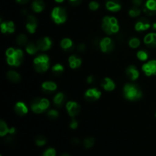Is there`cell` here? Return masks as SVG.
Instances as JSON below:
<instances>
[{
    "label": "cell",
    "mask_w": 156,
    "mask_h": 156,
    "mask_svg": "<svg viewBox=\"0 0 156 156\" xmlns=\"http://www.w3.org/2000/svg\"><path fill=\"white\" fill-rule=\"evenodd\" d=\"M69 62L70 68L77 69L82 65V59L81 58L78 57L76 55H71L69 58Z\"/></svg>",
    "instance_id": "22"
},
{
    "label": "cell",
    "mask_w": 156,
    "mask_h": 156,
    "mask_svg": "<svg viewBox=\"0 0 156 156\" xmlns=\"http://www.w3.org/2000/svg\"><path fill=\"white\" fill-rule=\"evenodd\" d=\"M144 43L150 48L156 47V33H149L144 37Z\"/></svg>",
    "instance_id": "18"
},
{
    "label": "cell",
    "mask_w": 156,
    "mask_h": 156,
    "mask_svg": "<svg viewBox=\"0 0 156 156\" xmlns=\"http://www.w3.org/2000/svg\"><path fill=\"white\" fill-rule=\"evenodd\" d=\"M35 143L37 146H43L47 143V139L43 136H37L35 140Z\"/></svg>",
    "instance_id": "35"
},
{
    "label": "cell",
    "mask_w": 156,
    "mask_h": 156,
    "mask_svg": "<svg viewBox=\"0 0 156 156\" xmlns=\"http://www.w3.org/2000/svg\"><path fill=\"white\" fill-rule=\"evenodd\" d=\"M9 128L8 127V125L4 120H0V136L2 137L5 136L9 133Z\"/></svg>",
    "instance_id": "27"
},
{
    "label": "cell",
    "mask_w": 156,
    "mask_h": 156,
    "mask_svg": "<svg viewBox=\"0 0 156 156\" xmlns=\"http://www.w3.org/2000/svg\"><path fill=\"white\" fill-rule=\"evenodd\" d=\"M16 43L18 46L20 47H23V46L26 45L27 43V37L25 34H19L16 37Z\"/></svg>",
    "instance_id": "29"
},
{
    "label": "cell",
    "mask_w": 156,
    "mask_h": 156,
    "mask_svg": "<svg viewBox=\"0 0 156 156\" xmlns=\"http://www.w3.org/2000/svg\"><path fill=\"white\" fill-rule=\"evenodd\" d=\"M82 0H69L70 4L73 6H76L78 5H79L81 2H82Z\"/></svg>",
    "instance_id": "43"
},
{
    "label": "cell",
    "mask_w": 156,
    "mask_h": 156,
    "mask_svg": "<svg viewBox=\"0 0 156 156\" xmlns=\"http://www.w3.org/2000/svg\"><path fill=\"white\" fill-rule=\"evenodd\" d=\"M99 46L104 53H111L114 49V41L111 38L107 37L103 38L99 43Z\"/></svg>",
    "instance_id": "7"
},
{
    "label": "cell",
    "mask_w": 156,
    "mask_h": 156,
    "mask_svg": "<svg viewBox=\"0 0 156 156\" xmlns=\"http://www.w3.org/2000/svg\"><path fill=\"white\" fill-rule=\"evenodd\" d=\"M137 58H138L141 61H146L147 60L148 58H149V53L146 50H140L137 53Z\"/></svg>",
    "instance_id": "33"
},
{
    "label": "cell",
    "mask_w": 156,
    "mask_h": 156,
    "mask_svg": "<svg viewBox=\"0 0 156 156\" xmlns=\"http://www.w3.org/2000/svg\"><path fill=\"white\" fill-rule=\"evenodd\" d=\"M101 96V92L97 88H89L85 93V98L88 102H94L98 100Z\"/></svg>",
    "instance_id": "8"
},
{
    "label": "cell",
    "mask_w": 156,
    "mask_h": 156,
    "mask_svg": "<svg viewBox=\"0 0 156 156\" xmlns=\"http://www.w3.org/2000/svg\"><path fill=\"white\" fill-rule=\"evenodd\" d=\"M152 27H153L154 30H156V23H154V24H152Z\"/></svg>",
    "instance_id": "48"
},
{
    "label": "cell",
    "mask_w": 156,
    "mask_h": 156,
    "mask_svg": "<svg viewBox=\"0 0 156 156\" xmlns=\"http://www.w3.org/2000/svg\"><path fill=\"white\" fill-rule=\"evenodd\" d=\"M78 125H79V123H78L77 120H75V119H73V120H72V121L70 122L69 126L71 129H75L78 127Z\"/></svg>",
    "instance_id": "39"
},
{
    "label": "cell",
    "mask_w": 156,
    "mask_h": 156,
    "mask_svg": "<svg viewBox=\"0 0 156 156\" xmlns=\"http://www.w3.org/2000/svg\"><path fill=\"white\" fill-rule=\"evenodd\" d=\"M15 112L16 113V114H18V116H24L25 114H27L28 112V109H27V107L26 106L24 102H17L15 105Z\"/></svg>",
    "instance_id": "17"
},
{
    "label": "cell",
    "mask_w": 156,
    "mask_h": 156,
    "mask_svg": "<svg viewBox=\"0 0 156 156\" xmlns=\"http://www.w3.org/2000/svg\"><path fill=\"white\" fill-rule=\"evenodd\" d=\"M7 62L12 66H19L24 61V53L20 49L10 47L5 52Z\"/></svg>",
    "instance_id": "1"
},
{
    "label": "cell",
    "mask_w": 156,
    "mask_h": 156,
    "mask_svg": "<svg viewBox=\"0 0 156 156\" xmlns=\"http://www.w3.org/2000/svg\"><path fill=\"white\" fill-rule=\"evenodd\" d=\"M123 94L127 100L137 101L143 97V92L140 87L134 84H126L123 87Z\"/></svg>",
    "instance_id": "2"
},
{
    "label": "cell",
    "mask_w": 156,
    "mask_h": 156,
    "mask_svg": "<svg viewBox=\"0 0 156 156\" xmlns=\"http://www.w3.org/2000/svg\"><path fill=\"white\" fill-rule=\"evenodd\" d=\"M34 66L35 70L40 73H45L50 67V59L46 54L39 55L34 59Z\"/></svg>",
    "instance_id": "4"
},
{
    "label": "cell",
    "mask_w": 156,
    "mask_h": 156,
    "mask_svg": "<svg viewBox=\"0 0 156 156\" xmlns=\"http://www.w3.org/2000/svg\"><path fill=\"white\" fill-rule=\"evenodd\" d=\"M43 91L47 93H51L56 91L57 89V85L55 82H51V81H47L44 82L41 85Z\"/></svg>",
    "instance_id": "19"
},
{
    "label": "cell",
    "mask_w": 156,
    "mask_h": 156,
    "mask_svg": "<svg viewBox=\"0 0 156 156\" xmlns=\"http://www.w3.org/2000/svg\"><path fill=\"white\" fill-rule=\"evenodd\" d=\"M105 6L108 11L113 12H119L122 8L121 2L119 0H107Z\"/></svg>",
    "instance_id": "13"
},
{
    "label": "cell",
    "mask_w": 156,
    "mask_h": 156,
    "mask_svg": "<svg viewBox=\"0 0 156 156\" xmlns=\"http://www.w3.org/2000/svg\"><path fill=\"white\" fill-rule=\"evenodd\" d=\"M80 105L76 101H69L66 104V110L71 117H75L80 113Z\"/></svg>",
    "instance_id": "10"
},
{
    "label": "cell",
    "mask_w": 156,
    "mask_h": 156,
    "mask_svg": "<svg viewBox=\"0 0 156 156\" xmlns=\"http://www.w3.org/2000/svg\"><path fill=\"white\" fill-rule=\"evenodd\" d=\"M143 12H144L145 14H146V15H148V16H152V15H155V12H152V11H151V10H149V9H146V7H143Z\"/></svg>",
    "instance_id": "40"
},
{
    "label": "cell",
    "mask_w": 156,
    "mask_h": 156,
    "mask_svg": "<svg viewBox=\"0 0 156 156\" xmlns=\"http://www.w3.org/2000/svg\"><path fill=\"white\" fill-rule=\"evenodd\" d=\"M132 3L133 4L134 6H137V7H140V5H142L143 2V0H131Z\"/></svg>",
    "instance_id": "42"
},
{
    "label": "cell",
    "mask_w": 156,
    "mask_h": 156,
    "mask_svg": "<svg viewBox=\"0 0 156 156\" xmlns=\"http://www.w3.org/2000/svg\"><path fill=\"white\" fill-rule=\"evenodd\" d=\"M37 26V20L35 16L32 15H27L26 19V28L27 31L30 34H34L36 30Z\"/></svg>",
    "instance_id": "12"
},
{
    "label": "cell",
    "mask_w": 156,
    "mask_h": 156,
    "mask_svg": "<svg viewBox=\"0 0 156 156\" xmlns=\"http://www.w3.org/2000/svg\"><path fill=\"white\" fill-rule=\"evenodd\" d=\"M77 50L78 51L83 53V52H85V50H86V46H85V44H80L79 46H78Z\"/></svg>",
    "instance_id": "41"
},
{
    "label": "cell",
    "mask_w": 156,
    "mask_h": 156,
    "mask_svg": "<svg viewBox=\"0 0 156 156\" xmlns=\"http://www.w3.org/2000/svg\"><path fill=\"white\" fill-rule=\"evenodd\" d=\"M50 106V101L47 98H37L31 101L30 108L35 114H41L44 112Z\"/></svg>",
    "instance_id": "5"
},
{
    "label": "cell",
    "mask_w": 156,
    "mask_h": 156,
    "mask_svg": "<svg viewBox=\"0 0 156 156\" xmlns=\"http://www.w3.org/2000/svg\"><path fill=\"white\" fill-rule=\"evenodd\" d=\"M142 69L147 76H155L156 75V60L149 61L143 66Z\"/></svg>",
    "instance_id": "11"
},
{
    "label": "cell",
    "mask_w": 156,
    "mask_h": 156,
    "mask_svg": "<svg viewBox=\"0 0 156 156\" xmlns=\"http://www.w3.org/2000/svg\"><path fill=\"white\" fill-rule=\"evenodd\" d=\"M140 14H141V10L137 6H133L129 11V16L132 17V18H136V17L140 16Z\"/></svg>",
    "instance_id": "30"
},
{
    "label": "cell",
    "mask_w": 156,
    "mask_h": 156,
    "mask_svg": "<svg viewBox=\"0 0 156 156\" xmlns=\"http://www.w3.org/2000/svg\"><path fill=\"white\" fill-rule=\"evenodd\" d=\"M55 1H56V2H58V3H61V2H62L64 0H55Z\"/></svg>",
    "instance_id": "49"
},
{
    "label": "cell",
    "mask_w": 156,
    "mask_h": 156,
    "mask_svg": "<svg viewBox=\"0 0 156 156\" xmlns=\"http://www.w3.org/2000/svg\"><path fill=\"white\" fill-rule=\"evenodd\" d=\"M31 9L36 13H40L45 9V3L43 0H34L31 4Z\"/></svg>",
    "instance_id": "21"
},
{
    "label": "cell",
    "mask_w": 156,
    "mask_h": 156,
    "mask_svg": "<svg viewBox=\"0 0 156 156\" xmlns=\"http://www.w3.org/2000/svg\"><path fill=\"white\" fill-rule=\"evenodd\" d=\"M101 86L107 91H111L115 88L116 85L114 81L110 78H105L101 82Z\"/></svg>",
    "instance_id": "20"
},
{
    "label": "cell",
    "mask_w": 156,
    "mask_h": 156,
    "mask_svg": "<svg viewBox=\"0 0 156 156\" xmlns=\"http://www.w3.org/2000/svg\"><path fill=\"white\" fill-rule=\"evenodd\" d=\"M102 29L108 35L117 33L120 30V26L117 18L114 17L105 16L102 21Z\"/></svg>",
    "instance_id": "3"
},
{
    "label": "cell",
    "mask_w": 156,
    "mask_h": 156,
    "mask_svg": "<svg viewBox=\"0 0 156 156\" xmlns=\"http://www.w3.org/2000/svg\"><path fill=\"white\" fill-rule=\"evenodd\" d=\"M151 27L150 21L146 18H142L139 20L135 25V29L137 31H144Z\"/></svg>",
    "instance_id": "14"
},
{
    "label": "cell",
    "mask_w": 156,
    "mask_h": 156,
    "mask_svg": "<svg viewBox=\"0 0 156 156\" xmlns=\"http://www.w3.org/2000/svg\"><path fill=\"white\" fill-rule=\"evenodd\" d=\"M38 50H39V49H38L37 44H34L33 42H29L26 46V51L28 54L34 55L35 53H37Z\"/></svg>",
    "instance_id": "26"
},
{
    "label": "cell",
    "mask_w": 156,
    "mask_h": 156,
    "mask_svg": "<svg viewBox=\"0 0 156 156\" xmlns=\"http://www.w3.org/2000/svg\"><path fill=\"white\" fill-rule=\"evenodd\" d=\"M79 143H80V141H79V140H78V139H73V144L77 145V144H79Z\"/></svg>",
    "instance_id": "47"
},
{
    "label": "cell",
    "mask_w": 156,
    "mask_h": 156,
    "mask_svg": "<svg viewBox=\"0 0 156 156\" xmlns=\"http://www.w3.org/2000/svg\"><path fill=\"white\" fill-rule=\"evenodd\" d=\"M94 81V78L92 76H89L88 78H87V82L88 84H92Z\"/></svg>",
    "instance_id": "44"
},
{
    "label": "cell",
    "mask_w": 156,
    "mask_h": 156,
    "mask_svg": "<svg viewBox=\"0 0 156 156\" xmlns=\"http://www.w3.org/2000/svg\"><path fill=\"white\" fill-rule=\"evenodd\" d=\"M65 102V94L62 92H59L53 98V105L56 108H61Z\"/></svg>",
    "instance_id": "23"
},
{
    "label": "cell",
    "mask_w": 156,
    "mask_h": 156,
    "mask_svg": "<svg viewBox=\"0 0 156 156\" xmlns=\"http://www.w3.org/2000/svg\"><path fill=\"white\" fill-rule=\"evenodd\" d=\"M126 76L129 77V79L132 81L136 80L140 76V73H139V70L137 69L136 67L135 66H129L126 68Z\"/></svg>",
    "instance_id": "15"
},
{
    "label": "cell",
    "mask_w": 156,
    "mask_h": 156,
    "mask_svg": "<svg viewBox=\"0 0 156 156\" xmlns=\"http://www.w3.org/2000/svg\"><path fill=\"white\" fill-rule=\"evenodd\" d=\"M15 27L13 21H5L1 24V31L3 34H12L15 32Z\"/></svg>",
    "instance_id": "16"
},
{
    "label": "cell",
    "mask_w": 156,
    "mask_h": 156,
    "mask_svg": "<svg viewBox=\"0 0 156 156\" xmlns=\"http://www.w3.org/2000/svg\"><path fill=\"white\" fill-rule=\"evenodd\" d=\"M52 72H53V74L56 75V76H60V75L64 72L63 66H62V64L59 63L56 64V65L53 66V68H52Z\"/></svg>",
    "instance_id": "28"
},
{
    "label": "cell",
    "mask_w": 156,
    "mask_h": 156,
    "mask_svg": "<svg viewBox=\"0 0 156 156\" xmlns=\"http://www.w3.org/2000/svg\"><path fill=\"white\" fill-rule=\"evenodd\" d=\"M52 44H53V42H52L51 39L48 37H41L37 41V45L38 49L41 51H47V50H50L52 47Z\"/></svg>",
    "instance_id": "9"
},
{
    "label": "cell",
    "mask_w": 156,
    "mask_h": 156,
    "mask_svg": "<svg viewBox=\"0 0 156 156\" xmlns=\"http://www.w3.org/2000/svg\"><path fill=\"white\" fill-rule=\"evenodd\" d=\"M6 76H7L8 79L9 81L15 82V83L20 82V80H21V76L17 72L13 71V70H10V71L8 72Z\"/></svg>",
    "instance_id": "25"
},
{
    "label": "cell",
    "mask_w": 156,
    "mask_h": 156,
    "mask_svg": "<svg viewBox=\"0 0 156 156\" xmlns=\"http://www.w3.org/2000/svg\"><path fill=\"white\" fill-rule=\"evenodd\" d=\"M99 6H100V5H99V3L96 1L91 2L89 3V5H88V7H89V9H91V11H96L97 9H99Z\"/></svg>",
    "instance_id": "38"
},
{
    "label": "cell",
    "mask_w": 156,
    "mask_h": 156,
    "mask_svg": "<svg viewBox=\"0 0 156 156\" xmlns=\"http://www.w3.org/2000/svg\"><path fill=\"white\" fill-rule=\"evenodd\" d=\"M18 3H20V4H26V3L28 2L30 0H15Z\"/></svg>",
    "instance_id": "45"
},
{
    "label": "cell",
    "mask_w": 156,
    "mask_h": 156,
    "mask_svg": "<svg viewBox=\"0 0 156 156\" xmlns=\"http://www.w3.org/2000/svg\"><path fill=\"white\" fill-rule=\"evenodd\" d=\"M15 133V129L14 127H12L10 128V129H9V134H10L11 136L14 135V134Z\"/></svg>",
    "instance_id": "46"
},
{
    "label": "cell",
    "mask_w": 156,
    "mask_h": 156,
    "mask_svg": "<svg viewBox=\"0 0 156 156\" xmlns=\"http://www.w3.org/2000/svg\"><path fill=\"white\" fill-rule=\"evenodd\" d=\"M155 117H156V112H155Z\"/></svg>",
    "instance_id": "51"
},
{
    "label": "cell",
    "mask_w": 156,
    "mask_h": 156,
    "mask_svg": "<svg viewBox=\"0 0 156 156\" xmlns=\"http://www.w3.org/2000/svg\"><path fill=\"white\" fill-rule=\"evenodd\" d=\"M60 46L66 51H70L73 49V43L69 38H64L61 41Z\"/></svg>",
    "instance_id": "24"
},
{
    "label": "cell",
    "mask_w": 156,
    "mask_h": 156,
    "mask_svg": "<svg viewBox=\"0 0 156 156\" xmlns=\"http://www.w3.org/2000/svg\"><path fill=\"white\" fill-rule=\"evenodd\" d=\"M144 6L146 9L156 13V0H147Z\"/></svg>",
    "instance_id": "31"
},
{
    "label": "cell",
    "mask_w": 156,
    "mask_h": 156,
    "mask_svg": "<svg viewBox=\"0 0 156 156\" xmlns=\"http://www.w3.org/2000/svg\"><path fill=\"white\" fill-rule=\"evenodd\" d=\"M60 156H70V155H69V154H67V153H63L62 155H61Z\"/></svg>",
    "instance_id": "50"
},
{
    "label": "cell",
    "mask_w": 156,
    "mask_h": 156,
    "mask_svg": "<svg viewBox=\"0 0 156 156\" xmlns=\"http://www.w3.org/2000/svg\"><path fill=\"white\" fill-rule=\"evenodd\" d=\"M0 156H2V155H0Z\"/></svg>",
    "instance_id": "52"
},
{
    "label": "cell",
    "mask_w": 156,
    "mask_h": 156,
    "mask_svg": "<svg viewBox=\"0 0 156 156\" xmlns=\"http://www.w3.org/2000/svg\"><path fill=\"white\" fill-rule=\"evenodd\" d=\"M94 144V139L92 137H88V138L85 139L83 142V145L86 149H90L92 147Z\"/></svg>",
    "instance_id": "34"
},
{
    "label": "cell",
    "mask_w": 156,
    "mask_h": 156,
    "mask_svg": "<svg viewBox=\"0 0 156 156\" xmlns=\"http://www.w3.org/2000/svg\"><path fill=\"white\" fill-rule=\"evenodd\" d=\"M42 156H56V150L53 148H48L44 151Z\"/></svg>",
    "instance_id": "37"
},
{
    "label": "cell",
    "mask_w": 156,
    "mask_h": 156,
    "mask_svg": "<svg viewBox=\"0 0 156 156\" xmlns=\"http://www.w3.org/2000/svg\"><path fill=\"white\" fill-rule=\"evenodd\" d=\"M140 40L137 37H133L129 41V46L133 49L138 48L140 46Z\"/></svg>",
    "instance_id": "32"
},
{
    "label": "cell",
    "mask_w": 156,
    "mask_h": 156,
    "mask_svg": "<svg viewBox=\"0 0 156 156\" xmlns=\"http://www.w3.org/2000/svg\"><path fill=\"white\" fill-rule=\"evenodd\" d=\"M51 17L57 24H63L67 19L66 11L62 7H55L51 12Z\"/></svg>",
    "instance_id": "6"
},
{
    "label": "cell",
    "mask_w": 156,
    "mask_h": 156,
    "mask_svg": "<svg viewBox=\"0 0 156 156\" xmlns=\"http://www.w3.org/2000/svg\"><path fill=\"white\" fill-rule=\"evenodd\" d=\"M47 117L50 119V120H56L58 117H59V112L56 110L52 109L47 112Z\"/></svg>",
    "instance_id": "36"
}]
</instances>
